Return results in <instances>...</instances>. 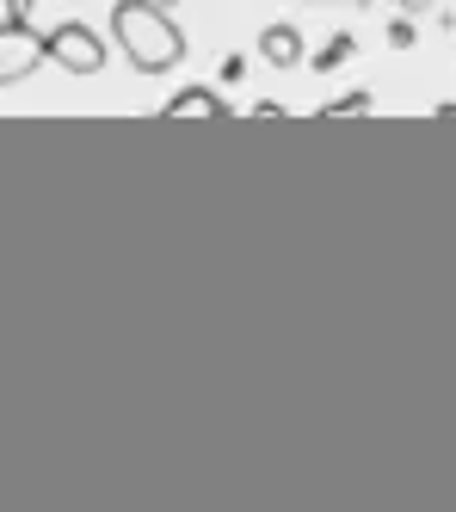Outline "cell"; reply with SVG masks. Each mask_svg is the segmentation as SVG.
<instances>
[{
  "mask_svg": "<svg viewBox=\"0 0 456 512\" xmlns=\"http://www.w3.org/2000/svg\"><path fill=\"white\" fill-rule=\"evenodd\" d=\"M44 44H50V62H62V75H99L105 68V38L93 25H81V19H68V25H56V31H44Z\"/></svg>",
  "mask_w": 456,
  "mask_h": 512,
  "instance_id": "3957f363",
  "label": "cell"
},
{
  "mask_svg": "<svg viewBox=\"0 0 456 512\" xmlns=\"http://www.w3.org/2000/svg\"><path fill=\"white\" fill-rule=\"evenodd\" d=\"M50 62V44L31 31V19H0V87L31 81Z\"/></svg>",
  "mask_w": 456,
  "mask_h": 512,
  "instance_id": "7a4b0ae2",
  "label": "cell"
},
{
  "mask_svg": "<svg viewBox=\"0 0 456 512\" xmlns=\"http://www.w3.org/2000/svg\"><path fill=\"white\" fill-rule=\"evenodd\" d=\"M161 7H179V0H161Z\"/></svg>",
  "mask_w": 456,
  "mask_h": 512,
  "instance_id": "8fae6325",
  "label": "cell"
},
{
  "mask_svg": "<svg viewBox=\"0 0 456 512\" xmlns=\"http://www.w3.org/2000/svg\"><path fill=\"white\" fill-rule=\"evenodd\" d=\"M346 7H364V0H346Z\"/></svg>",
  "mask_w": 456,
  "mask_h": 512,
  "instance_id": "7c38bea8",
  "label": "cell"
},
{
  "mask_svg": "<svg viewBox=\"0 0 456 512\" xmlns=\"http://www.w3.org/2000/svg\"><path fill=\"white\" fill-rule=\"evenodd\" d=\"M259 62L296 68V62H302V31H296V25H265V31H259Z\"/></svg>",
  "mask_w": 456,
  "mask_h": 512,
  "instance_id": "277c9868",
  "label": "cell"
},
{
  "mask_svg": "<svg viewBox=\"0 0 456 512\" xmlns=\"http://www.w3.org/2000/svg\"><path fill=\"white\" fill-rule=\"evenodd\" d=\"M370 105H376L370 93H346V99H333V105H327V118H346V112H370Z\"/></svg>",
  "mask_w": 456,
  "mask_h": 512,
  "instance_id": "8992f818",
  "label": "cell"
},
{
  "mask_svg": "<svg viewBox=\"0 0 456 512\" xmlns=\"http://www.w3.org/2000/svg\"><path fill=\"white\" fill-rule=\"evenodd\" d=\"M111 38L124 44L136 75H173L185 62V31L173 25V7H161V0H118L111 7Z\"/></svg>",
  "mask_w": 456,
  "mask_h": 512,
  "instance_id": "6da1fadb",
  "label": "cell"
},
{
  "mask_svg": "<svg viewBox=\"0 0 456 512\" xmlns=\"http://www.w3.org/2000/svg\"><path fill=\"white\" fill-rule=\"evenodd\" d=\"M395 7H401V13H420V7H432V0H395Z\"/></svg>",
  "mask_w": 456,
  "mask_h": 512,
  "instance_id": "30bf717a",
  "label": "cell"
},
{
  "mask_svg": "<svg viewBox=\"0 0 456 512\" xmlns=\"http://www.w3.org/2000/svg\"><path fill=\"white\" fill-rule=\"evenodd\" d=\"M7 19H31V0H7Z\"/></svg>",
  "mask_w": 456,
  "mask_h": 512,
  "instance_id": "9c48e42d",
  "label": "cell"
},
{
  "mask_svg": "<svg viewBox=\"0 0 456 512\" xmlns=\"http://www.w3.org/2000/svg\"><path fill=\"white\" fill-rule=\"evenodd\" d=\"M167 118H228V99L210 87H185L167 99Z\"/></svg>",
  "mask_w": 456,
  "mask_h": 512,
  "instance_id": "5b68a950",
  "label": "cell"
},
{
  "mask_svg": "<svg viewBox=\"0 0 456 512\" xmlns=\"http://www.w3.org/2000/svg\"><path fill=\"white\" fill-rule=\"evenodd\" d=\"M346 56H352V38H333V44L315 56V68H333V62H346Z\"/></svg>",
  "mask_w": 456,
  "mask_h": 512,
  "instance_id": "52a82bcc",
  "label": "cell"
},
{
  "mask_svg": "<svg viewBox=\"0 0 456 512\" xmlns=\"http://www.w3.org/2000/svg\"><path fill=\"white\" fill-rule=\"evenodd\" d=\"M413 38H420V31H413V25H407V13H401V19L389 25V44H395V50H413Z\"/></svg>",
  "mask_w": 456,
  "mask_h": 512,
  "instance_id": "ba28073f",
  "label": "cell"
}]
</instances>
